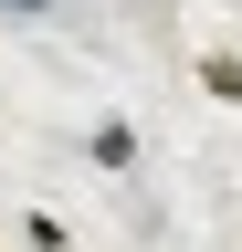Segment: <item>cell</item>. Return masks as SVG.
Listing matches in <instances>:
<instances>
[{
    "mask_svg": "<svg viewBox=\"0 0 242 252\" xmlns=\"http://www.w3.org/2000/svg\"><path fill=\"white\" fill-rule=\"evenodd\" d=\"M190 74H200V94H210V105H242V42H200V63H190Z\"/></svg>",
    "mask_w": 242,
    "mask_h": 252,
    "instance_id": "obj_1",
    "label": "cell"
},
{
    "mask_svg": "<svg viewBox=\"0 0 242 252\" xmlns=\"http://www.w3.org/2000/svg\"><path fill=\"white\" fill-rule=\"evenodd\" d=\"M21 252H64V220H53V210H21Z\"/></svg>",
    "mask_w": 242,
    "mask_h": 252,
    "instance_id": "obj_3",
    "label": "cell"
},
{
    "mask_svg": "<svg viewBox=\"0 0 242 252\" xmlns=\"http://www.w3.org/2000/svg\"><path fill=\"white\" fill-rule=\"evenodd\" d=\"M0 11H53V0H0Z\"/></svg>",
    "mask_w": 242,
    "mask_h": 252,
    "instance_id": "obj_4",
    "label": "cell"
},
{
    "mask_svg": "<svg viewBox=\"0 0 242 252\" xmlns=\"http://www.w3.org/2000/svg\"><path fill=\"white\" fill-rule=\"evenodd\" d=\"M84 158H95V168H137V126H127V116H95Z\"/></svg>",
    "mask_w": 242,
    "mask_h": 252,
    "instance_id": "obj_2",
    "label": "cell"
}]
</instances>
